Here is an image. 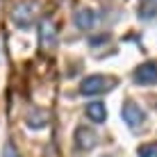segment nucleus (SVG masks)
I'll use <instances>...</instances> for the list:
<instances>
[{"label": "nucleus", "mask_w": 157, "mask_h": 157, "mask_svg": "<svg viewBox=\"0 0 157 157\" xmlns=\"http://www.w3.org/2000/svg\"><path fill=\"white\" fill-rule=\"evenodd\" d=\"M112 80H107L105 75H91V78L82 80V84H80V94L84 96H91V94H102V91L112 89Z\"/></svg>", "instance_id": "f257e3e1"}, {"label": "nucleus", "mask_w": 157, "mask_h": 157, "mask_svg": "<svg viewBox=\"0 0 157 157\" xmlns=\"http://www.w3.org/2000/svg\"><path fill=\"white\" fill-rule=\"evenodd\" d=\"M137 84H157V62H146L134 71Z\"/></svg>", "instance_id": "f03ea898"}, {"label": "nucleus", "mask_w": 157, "mask_h": 157, "mask_svg": "<svg viewBox=\"0 0 157 157\" xmlns=\"http://www.w3.org/2000/svg\"><path fill=\"white\" fill-rule=\"evenodd\" d=\"M123 118H125L128 125L139 128L144 123V112H141V107H139L137 102H125V107H123Z\"/></svg>", "instance_id": "7ed1b4c3"}, {"label": "nucleus", "mask_w": 157, "mask_h": 157, "mask_svg": "<svg viewBox=\"0 0 157 157\" xmlns=\"http://www.w3.org/2000/svg\"><path fill=\"white\" fill-rule=\"evenodd\" d=\"M34 2H25V5H18L14 9V21L21 25V28H28L32 23V16H34Z\"/></svg>", "instance_id": "20e7f679"}, {"label": "nucleus", "mask_w": 157, "mask_h": 157, "mask_svg": "<svg viewBox=\"0 0 157 157\" xmlns=\"http://www.w3.org/2000/svg\"><path fill=\"white\" fill-rule=\"evenodd\" d=\"M75 141H78V148L91 150V148L96 146V134L91 132V130H86V128H80L78 134H75Z\"/></svg>", "instance_id": "39448f33"}, {"label": "nucleus", "mask_w": 157, "mask_h": 157, "mask_svg": "<svg viewBox=\"0 0 157 157\" xmlns=\"http://www.w3.org/2000/svg\"><path fill=\"white\" fill-rule=\"evenodd\" d=\"M39 36H41V43H43V46H48V48H50L52 43L57 41L55 25H52L50 21H43V23H41V28H39Z\"/></svg>", "instance_id": "423d86ee"}, {"label": "nucleus", "mask_w": 157, "mask_h": 157, "mask_svg": "<svg viewBox=\"0 0 157 157\" xmlns=\"http://www.w3.org/2000/svg\"><path fill=\"white\" fill-rule=\"evenodd\" d=\"M94 18H96V14L91 12V9H80L78 14H75V25L78 28H82V30H89L91 25H94Z\"/></svg>", "instance_id": "0eeeda50"}, {"label": "nucleus", "mask_w": 157, "mask_h": 157, "mask_svg": "<svg viewBox=\"0 0 157 157\" xmlns=\"http://www.w3.org/2000/svg\"><path fill=\"white\" fill-rule=\"evenodd\" d=\"M86 114H89V118L91 121H96V123H102L105 121V105L102 102H91L89 107H86Z\"/></svg>", "instance_id": "6e6552de"}, {"label": "nucleus", "mask_w": 157, "mask_h": 157, "mask_svg": "<svg viewBox=\"0 0 157 157\" xmlns=\"http://www.w3.org/2000/svg\"><path fill=\"white\" fill-rule=\"evenodd\" d=\"M46 123H48V116L43 114V112H32L28 116V125L30 128H43Z\"/></svg>", "instance_id": "1a4fd4ad"}, {"label": "nucleus", "mask_w": 157, "mask_h": 157, "mask_svg": "<svg viewBox=\"0 0 157 157\" xmlns=\"http://www.w3.org/2000/svg\"><path fill=\"white\" fill-rule=\"evenodd\" d=\"M139 157H157V144H146L139 148Z\"/></svg>", "instance_id": "9d476101"}, {"label": "nucleus", "mask_w": 157, "mask_h": 157, "mask_svg": "<svg viewBox=\"0 0 157 157\" xmlns=\"http://www.w3.org/2000/svg\"><path fill=\"white\" fill-rule=\"evenodd\" d=\"M2 157H18V153H16V148H14L12 141L5 144V153H2Z\"/></svg>", "instance_id": "9b49d317"}]
</instances>
